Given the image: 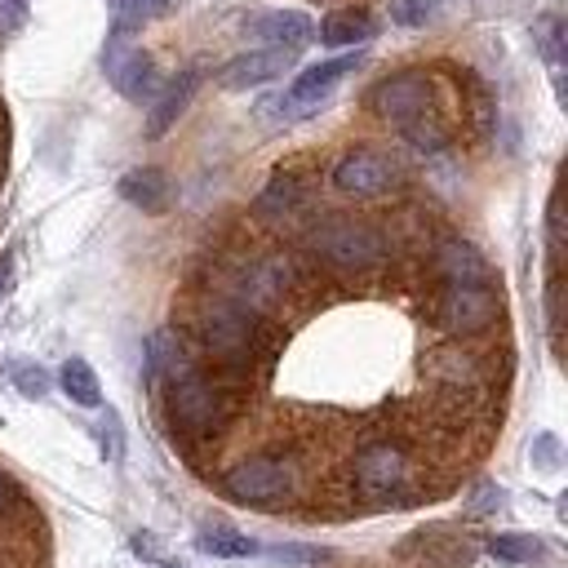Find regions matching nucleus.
Segmentation results:
<instances>
[{
  "label": "nucleus",
  "instance_id": "f257e3e1",
  "mask_svg": "<svg viewBox=\"0 0 568 568\" xmlns=\"http://www.w3.org/2000/svg\"><path fill=\"white\" fill-rule=\"evenodd\" d=\"M186 337H191L195 355L209 359L213 373L235 377L244 386H253V377L266 373L275 364V351H280L275 320H262V315H253V311H244V306H235L231 297H217V293L195 302Z\"/></svg>",
  "mask_w": 568,
  "mask_h": 568
},
{
  "label": "nucleus",
  "instance_id": "f03ea898",
  "mask_svg": "<svg viewBox=\"0 0 568 568\" xmlns=\"http://www.w3.org/2000/svg\"><path fill=\"white\" fill-rule=\"evenodd\" d=\"M253 386L222 377L213 368H191L178 382H164V417L178 444H213L222 439L248 399Z\"/></svg>",
  "mask_w": 568,
  "mask_h": 568
},
{
  "label": "nucleus",
  "instance_id": "7ed1b4c3",
  "mask_svg": "<svg viewBox=\"0 0 568 568\" xmlns=\"http://www.w3.org/2000/svg\"><path fill=\"white\" fill-rule=\"evenodd\" d=\"M302 253L311 257L315 271L333 275H373L390 262V235L351 213H324L302 231Z\"/></svg>",
  "mask_w": 568,
  "mask_h": 568
},
{
  "label": "nucleus",
  "instance_id": "20e7f679",
  "mask_svg": "<svg viewBox=\"0 0 568 568\" xmlns=\"http://www.w3.org/2000/svg\"><path fill=\"white\" fill-rule=\"evenodd\" d=\"M351 484L364 506H408L417 497V466L399 439H368L351 457Z\"/></svg>",
  "mask_w": 568,
  "mask_h": 568
},
{
  "label": "nucleus",
  "instance_id": "39448f33",
  "mask_svg": "<svg viewBox=\"0 0 568 568\" xmlns=\"http://www.w3.org/2000/svg\"><path fill=\"white\" fill-rule=\"evenodd\" d=\"M222 493L240 506L275 510L302 493V462L293 453H248L222 475Z\"/></svg>",
  "mask_w": 568,
  "mask_h": 568
},
{
  "label": "nucleus",
  "instance_id": "423d86ee",
  "mask_svg": "<svg viewBox=\"0 0 568 568\" xmlns=\"http://www.w3.org/2000/svg\"><path fill=\"white\" fill-rule=\"evenodd\" d=\"M430 320L453 342L479 337V333H488L501 320V293L493 288V280H479V284H439V293L430 302Z\"/></svg>",
  "mask_w": 568,
  "mask_h": 568
},
{
  "label": "nucleus",
  "instance_id": "0eeeda50",
  "mask_svg": "<svg viewBox=\"0 0 568 568\" xmlns=\"http://www.w3.org/2000/svg\"><path fill=\"white\" fill-rule=\"evenodd\" d=\"M368 111H373L377 120H386V124L399 129V124H408V120H417V115L439 111V84H435V75L422 71V67L390 71V75H382V80L368 89Z\"/></svg>",
  "mask_w": 568,
  "mask_h": 568
},
{
  "label": "nucleus",
  "instance_id": "6e6552de",
  "mask_svg": "<svg viewBox=\"0 0 568 568\" xmlns=\"http://www.w3.org/2000/svg\"><path fill=\"white\" fill-rule=\"evenodd\" d=\"M102 71L115 84V93H124L129 102H155V93L164 84L155 58L146 49H138L133 31H124V27H111L106 49H102Z\"/></svg>",
  "mask_w": 568,
  "mask_h": 568
},
{
  "label": "nucleus",
  "instance_id": "1a4fd4ad",
  "mask_svg": "<svg viewBox=\"0 0 568 568\" xmlns=\"http://www.w3.org/2000/svg\"><path fill=\"white\" fill-rule=\"evenodd\" d=\"M404 178L399 160L377 151V146H355L346 151L337 164H333V186L342 195H355V200H373V195H386L395 182Z\"/></svg>",
  "mask_w": 568,
  "mask_h": 568
},
{
  "label": "nucleus",
  "instance_id": "9d476101",
  "mask_svg": "<svg viewBox=\"0 0 568 568\" xmlns=\"http://www.w3.org/2000/svg\"><path fill=\"white\" fill-rule=\"evenodd\" d=\"M359 62H364V53H359V49H351V53H337V58H324V62L306 67V71L288 84V93L280 98L284 120H302V115H311V111H315V106L337 89V80H346Z\"/></svg>",
  "mask_w": 568,
  "mask_h": 568
},
{
  "label": "nucleus",
  "instance_id": "9b49d317",
  "mask_svg": "<svg viewBox=\"0 0 568 568\" xmlns=\"http://www.w3.org/2000/svg\"><path fill=\"white\" fill-rule=\"evenodd\" d=\"M430 275L439 284H479V280H493V266H488V257L470 240L439 235L430 244Z\"/></svg>",
  "mask_w": 568,
  "mask_h": 568
},
{
  "label": "nucleus",
  "instance_id": "f8f14e48",
  "mask_svg": "<svg viewBox=\"0 0 568 568\" xmlns=\"http://www.w3.org/2000/svg\"><path fill=\"white\" fill-rule=\"evenodd\" d=\"M293 49H280V44H266V49H248L240 58H231L222 71H217V84L222 89H253V84H271L280 80L288 67H293Z\"/></svg>",
  "mask_w": 568,
  "mask_h": 568
},
{
  "label": "nucleus",
  "instance_id": "ddd939ff",
  "mask_svg": "<svg viewBox=\"0 0 568 568\" xmlns=\"http://www.w3.org/2000/svg\"><path fill=\"white\" fill-rule=\"evenodd\" d=\"M191 368H200V355H195V346L182 333L160 328V333L146 337V377L151 382H178Z\"/></svg>",
  "mask_w": 568,
  "mask_h": 568
},
{
  "label": "nucleus",
  "instance_id": "4468645a",
  "mask_svg": "<svg viewBox=\"0 0 568 568\" xmlns=\"http://www.w3.org/2000/svg\"><path fill=\"white\" fill-rule=\"evenodd\" d=\"M195 84H200V71H195V67H186L182 75H173L169 84H160L155 106H151V120H146V138H160V133H164V129L186 111V102H191Z\"/></svg>",
  "mask_w": 568,
  "mask_h": 568
},
{
  "label": "nucleus",
  "instance_id": "2eb2a0df",
  "mask_svg": "<svg viewBox=\"0 0 568 568\" xmlns=\"http://www.w3.org/2000/svg\"><path fill=\"white\" fill-rule=\"evenodd\" d=\"M311 18L302 13V9H271V13H262L257 22H253V36L257 40H266V44H280V49H302L306 40H311Z\"/></svg>",
  "mask_w": 568,
  "mask_h": 568
},
{
  "label": "nucleus",
  "instance_id": "dca6fc26",
  "mask_svg": "<svg viewBox=\"0 0 568 568\" xmlns=\"http://www.w3.org/2000/svg\"><path fill=\"white\" fill-rule=\"evenodd\" d=\"M302 200H306V182L293 169H280V173H271V182L262 186V195H257L253 209L262 217H288L293 209H302Z\"/></svg>",
  "mask_w": 568,
  "mask_h": 568
},
{
  "label": "nucleus",
  "instance_id": "f3484780",
  "mask_svg": "<svg viewBox=\"0 0 568 568\" xmlns=\"http://www.w3.org/2000/svg\"><path fill=\"white\" fill-rule=\"evenodd\" d=\"M195 550H200V555H213V559H248V555H257L262 546H257L248 532L231 528V524H204V528L195 532Z\"/></svg>",
  "mask_w": 568,
  "mask_h": 568
},
{
  "label": "nucleus",
  "instance_id": "a211bd4d",
  "mask_svg": "<svg viewBox=\"0 0 568 568\" xmlns=\"http://www.w3.org/2000/svg\"><path fill=\"white\" fill-rule=\"evenodd\" d=\"M373 31H377V22H373V13H368V9H337V13H328V18L320 22V40H324V44H333V49L364 44Z\"/></svg>",
  "mask_w": 568,
  "mask_h": 568
},
{
  "label": "nucleus",
  "instance_id": "6ab92c4d",
  "mask_svg": "<svg viewBox=\"0 0 568 568\" xmlns=\"http://www.w3.org/2000/svg\"><path fill=\"white\" fill-rule=\"evenodd\" d=\"M120 195L142 213H160L169 204V178L160 169H133L120 178Z\"/></svg>",
  "mask_w": 568,
  "mask_h": 568
},
{
  "label": "nucleus",
  "instance_id": "aec40b11",
  "mask_svg": "<svg viewBox=\"0 0 568 568\" xmlns=\"http://www.w3.org/2000/svg\"><path fill=\"white\" fill-rule=\"evenodd\" d=\"M399 133H404V142H408L413 151H422V155H439V151L453 142V129H448V115H444V111L417 115V120L399 124Z\"/></svg>",
  "mask_w": 568,
  "mask_h": 568
},
{
  "label": "nucleus",
  "instance_id": "412c9836",
  "mask_svg": "<svg viewBox=\"0 0 568 568\" xmlns=\"http://www.w3.org/2000/svg\"><path fill=\"white\" fill-rule=\"evenodd\" d=\"M58 386L67 390V399L71 404H80V408H98L102 404V386H98V373L80 359V355H71L67 364H62V373H58Z\"/></svg>",
  "mask_w": 568,
  "mask_h": 568
},
{
  "label": "nucleus",
  "instance_id": "4be33fe9",
  "mask_svg": "<svg viewBox=\"0 0 568 568\" xmlns=\"http://www.w3.org/2000/svg\"><path fill=\"white\" fill-rule=\"evenodd\" d=\"M488 555L497 564H532L546 555V546L532 532H497V537H488Z\"/></svg>",
  "mask_w": 568,
  "mask_h": 568
},
{
  "label": "nucleus",
  "instance_id": "5701e85b",
  "mask_svg": "<svg viewBox=\"0 0 568 568\" xmlns=\"http://www.w3.org/2000/svg\"><path fill=\"white\" fill-rule=\"evenodd\" d=\"M532 44L541 49V58L550 62V71H555V80H559V62H564V22H559L555 13H546V18L532 22Z\"/></svg>",
  "mask_w": 568,
  "mask_h": 568
},
{
  "label": "nucleus",
  "instance_id": "b1692460",
  "mask_svg": "<svg viewBox=\"0 0 568 568\" xmlns=\"http://www.w3.org/2000/svg\"><path fill=\"white\" fill-rule=\"evenodd\" d=\"M169 9H173V0H111V18H115V27H124V31L151 22V18L169 13Z\"/></svg>",
  "mask_w": 568,
  "mask_h": 568
},
{
  "label": "nucleus",
  "instance_id": "393cba45",
  "mask_svg": "<svg viewBox=\"0 0 568 568\" xmlns=\"http://www.w3.org/2000/svg\"><path fill=\"white\" fill-rule=\"evenodd\" d=\"M9 382H13V390L18 395H27V399H44L49 395V373L40 368V364H31V359H13L9 364Z\"/></svg>",
  "mask_w": 568,
  "mask_h": 568
},
{
  "label": "nucleus",
  "instance_id": "a878e982",
  "mask_svg": "<svg viewBox=\"0 0 568 568\" xmlns=\"http://www.w3.org/2000/svg\"><path fill=\"white\" fill-rule=\"evenodd\" d=\"M271 564H284V568H311L320 559H328V550H315V546H297V541H284V546H271L266 550Z\"/></svg>",
  "mask_w": 568,
  "mask_h": 568
},
{
  "label": "nucleus",
  "instance_id": "bb28decb",
  "mask_svg": "<svg viewBox=\"0 0 568 568\" xmlns=\"http://www.w3.org/2000/svg\"><path fill=\"white\" fill-rule=\"evenodd\" d=\"M439 9H444V0H399V4H390V22H399V27H426Z\"/></svg>",
  "mask_w": 568,
  "mask_h": 568
},
{
  "label": "nucleus",
  "instance_id": "cd10ccee",
  "mask_svg": "<svg viewBox=\"0 0 568 568\" xmlns=\"http://www.w3.org/2000/svg\"><path fill=\"white\" fill-rule=\"evenodd\" d=\"M98 435H102V453H106V462H120V457H124V430H120V417H115L111 408H106Z\"/></svg>",
  "mask_w": 568,
  "mask_h": 568
},
{
  "label": "nucleus",
  "instance_id": "c85d7f7f",
  "mask_svg": "<svg viewBox=\"0 0 568 568\" xmlns=\"http://www.w3.org/2000/svg\"><path fill=\"white\" fill-rule=\"evenodd\" d=\"M532 462H537L541 470H555V466H559V439H555V435H537V439H532Z\"/></svg>",
  "mask_w": 568,
  "mask_h": 568
},
{
  "label": "nucleus",
  "instance_id": "c756f323",
  "mask_svg": "<svg viewBox=\"0 0 568 568\" xmlns=\"http://www.w3.org/2000/svg\"><path fill=\"white\" fill-rule=\"evenodd\" d=\"M501 501H506V493H501L497 484H479L475 497H470V510H475V515H488V510H497Z\"/></svg>",
  "mask_w": 568,
  "mask_h": 568
},
{
  "label": "nucleus",
  "instance_id": "7c9ffc66",
  "mask_svg": "<svg viewBox=\"0 0 568 568\" xmlns=\"http://www.w3.org/2000/svg\"><path fill=\"white\" fill-rule=\"evenodd\" d=\"M22 9H27V0H4V13H0V36L18 31V22H22Z\"/></svg>",
  "mask_w": 568,
  "mask_h": 568
},
{
  "label": "nucleus",
  "instance_id": "2f4dec72",
  "mask_svg": "<svg viewBox=\"0 0 568 568\" xmlns=\"http://www.w3.org/2000/svg\"><path fill=\"white\" fill-rule=\"evenodd\" d=\"M133 550H138V555H142V559H151V564H160V559H164V555H160V546H155V537H151V532H138V537H133Z\"/></svg>",
  "mask_w": 568,
  "mask_h": 568
},
{
  "label": "nucleus",
  "instance_id": "473e14b6",
  "mask_svg": "<svg viewBox=\"0 0 568 568\" xmlns=\"http://www.w3.org/2000/svg\"><path fill=\"white\" fill-rule=\"evenodd\" d=\"M9 275H13V262L0 257V297H4V288H9Z\"/></svg>",
  "mask_w": 568,
  "mask_h": 568
},
{
  "label": "nucleus",
  "instance_id": "72a5a7b5",
  "mask_svg": "<svg viewBox=\"0 0 568 568\" xmlns=\"http://www.w3.org/2000/svg\"><path fill=\"white\" fill-rule=\"evenodd\" d=\"M4 493H9V479L0 475V506H4Z\"/></svg>",
  "mask_w": 568,
  "mask_h": 568
}]
</instances>
